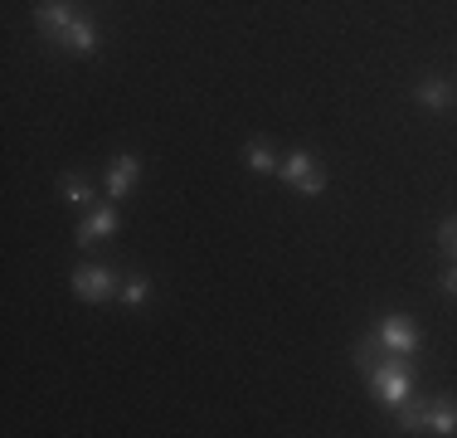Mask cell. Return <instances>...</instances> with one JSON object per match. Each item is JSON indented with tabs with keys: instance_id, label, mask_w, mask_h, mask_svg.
Instances as JSON below:
<instances>
[{
	"instance_id": "6da1fadb",
	"label": "cell",
	"mask_w": 457,
	"mask_h": 438,
	"mask_svg": "<svg viewBox=\"0 0 457 438\" xmlns=\"http://www.w3.org/2000/svg\"><path fill=\"white\" fill-rule=\"evenodd\" d=\"M370 380V394H375V404H385V409H399L404 400H413V356H379L375 366L365 370Z\"/></svg>"
},
{
	"instance_id": "7a4b0ae2",
	"label": "cell",
	"mask_w": 457,
	"mask_h": 438,
	"mask_svg": "<svg viewBox=\"0 0 457 438\" xmlns=\"http://www.w3.org/2000/svg\"><path fill=\"white\" fill-rule=\"evenodd\" d=\"M112 292H122V282H117V273L107 268V263H83V268H73V298L79 302H107Z\"/></svg>"
},
{
	"instance_id": "3957f363",
	"label": "cell",
	"mask_w": 457,
	"mask_h": 438,
	"mask_svg": "<svg viewBox=\"0 0 457 438\" xmlns=\"http://www.w3.org/2000/svg\"><path fill=\"white\" fill-rule=\"evenodd\" d=\"M278 175H282V181H287L297 195H321V190H326V171L317 166V156H312V151H292V156H282Z\"/></svg>"
},
{
	"instance_id": "277c9868",
	"label": "cell",
	"mask_w": 457,
	"mask_h": 438,
	"mask_svg": "<svg viewBox=\"0 0 457 438\" xmlns=\"http://www.w3.org/2000/svg\"><path fill=\"white\" fill-rule=\"evenodd\" d=\"M375 346L379 350H395V356H413V350H419V326H413L409 316L389 312L385 322L375 326Z\"/></svg>"
},
{
	"instance_id": "5b68a950",
	"label": "cell",
	"mask_w": 457,
	"mask_h": 438,
	"mask_svg": "<svg viewBox=\"0 0 457 438\" xmlns=\"http://www.w3.org/2000/svg\"><path fill=\"white\" fill-rule=\"evenodd\" d=\"M54 44H59V49H69V54H79V59H88V54L97 49V20L79 10V15L69 20V29H63Z\"/></svg>"
},
{
	"instance_id": "8992f818",
	"label": "cell",
	"mask_w": 457,
	"mask_h": 438,
	"mask_svg": "<svg viewBox=\"0 0 457 438\" xmlns=\"http://www.w3.org/2000/svg\"><path fill=\"white\" fill-rule=\"evenodd\" d=\"M117 229H122V219H117L112 200H107L103 210H93V215L79 224V248H93V244H103V239H112V234H117Z\"/></svg>"
},
{
	"instance_id": "52a82bcc",
	"label": "cell",
	"mask_w": 457,
	"mask_h": 438,
	"mask_svg": "<svg viewBox=\"0 0 457 438\" xmlns=\"http://www.w3.org/2000/svg\"><path fill=\"white\" fill-rule=\"evenodd\" d=\"M73 15H79V5H73V0H39L35 25H39V35L59 39L63 29H69V20H73Z\"/></svg>"
},
{
	"instance_id": "ba28073f",
	"label": "cell",
	"mask_w": 457,
	"mask_h": 438,
	"mask_svg": "<svg viewBox=\"0 0 457 438\" xmlns=\"http://www.w3.org/2000/svg\"><path fill=\"white\" fill-rule=\"evenodd\" d=\"M141 175V161L132 156V151H122V156L107 166V200H122L127 190H132V181Z\"/></svg>"
},
{
	"instance_id": "9c48e42d",
	"label": "cell",
	"mask_w": 457,
	"mask_h": 438,
	"mask_svg": "<svg viewBox=\"0 0 457 438\" xmlns=\"http://www.w3.org/2000/svg\"><path fill=\"white\" fill-rule=\"evenodd\" d=\"M423 429L453 438L457 434V404L453 400H428V404H423Z\"/></svg>"
},
{
	"instance_id": "30bf717a",
	"label": "cell",
	"mask_w": 457,
	"mask_h": 438,
	"mask_svg": "<svg viewBox=\"0 0 457 438\" xmlns=\"http://www.w3.org/2000/svg\"><path fill=\"white\" fill-rule=\"evenodd\" d=\"M413 97H419L428 113H443V107L453 103V83L448 79H423L419 88H413Z\"/></svg>"
},
{
	"instance_id": "8fae6325",
	"label": "cell",
	"mask_w": 457,
	"mask_h": 438,
	"mask_svg": "<svg viewBox=\"0 0 457 438\" xmlns=\"http://www.w3.org/2000/svg\"><path fill=\"white\" fill-rule=\"evenodd\" d=\"M244 161H248V171H278L282 166V161L273 156V147H268V141H248V147H244Z\"/></svg>"
},
{
	"instance_id": "7c38bea8",
	"label": "cell",
	"mask_w": 457,
	"mask_h": 438,
	"mask_svg": "<svg viewBox=\"0 0 457 438\" xmlns=\"http://www.w3.org/2000/svg\"><path fill=\"white\" fill-rule=\"evenodd\" d=\"M59 190H63V200H69V205H88L93 200V185L83 181V175H63Z\"/></svg>"
},
{
	"instance_id": "4fadbf2b",
	"label": "cell",
	"mask_w": 457,
	"mask_h": 438,
	"mask_svg": "<svg viewBox=\"0 0 457 438\" xmlns=\"http://www.w3.org/2000/svg\"><path fill=\"white\" fill-rule=\"evenodd\" d=\"M122 302H127V307L151 302V282H146V278H127V282H122Z\"/></svg>"
},
{
	"instance_id": "5bb4252c",
	"label": "cell",
	"mask_w": 457,
	"mask_h": 438,
	"mask_svg": "<svg viewBox=\"0 0 457 438\" xmlns=\"http://www.w3.org/2000/svg\"><path fill=\"white\" fill-rule=\"evenodd\" d=\"M438 248H443L448 258H457V215H453V219H443V224H438Z\"/></svg>"
},
{
	"instance_id": "9a60e30c",
	"label": "cell",
	"mask_w": 457,
	"mask_h": 438,
	"mask_svg": "<svg viewBox=\"0 0 457 438\" xmlns=\"http://www.w3.org/2000/svg\"><path fill=\"white\" fill-rule=\"evenodd\" d=\"M443 292H448V298H457V258L448 263V273H443Z\"/></svg>"
}]
</instances>
